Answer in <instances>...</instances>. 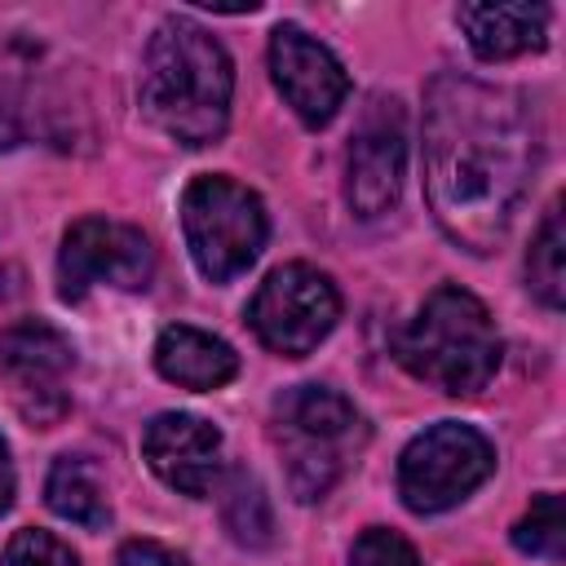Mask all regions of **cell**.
Here are the masks:
<instances>
[{"mask_svg":"<svg viewBox=\"0 0 566 566\" xmlns=\"http://www.w3.org/2000/svg\"><path fill=\"white\" fill-rule=\"evenodd\" d=\"M535 172V133L509 88L438 75L424 97V195L469 252H491L522 208Z\"/></svg>","mask_w":566,"mask_h":566,"instance_id":"obj_1","label":"cell"},{"mask_svg":"<svg viewBox=\"0 0 566 566\" xmlns=\"http://www.w3.org/2000/svg\"><path fill=\"white\" fill-rule=\"evenodd\" d=\"M234 66L212 31L190 18H168L142 66V111L181 146H212L226 133Z\"/></svg>","mask_w":566,"mask_h":566,"instance_id":"obj_2","label":"cell"},{"mask_svg":"<svg viewBox=\"0 0 566 566\" xmlns=\"http://www.w3.org/2000/svg\"><path fill=\"white\" fill-rule=\"evenodd\" d=\"M398 363L442 394H478L500 367V332L473 292L438 287L398 336Z\"/></svg>","mask_w":566,"mask_h":566,"instance_id":"obj_3","label":"cell"},{"mask_svg":"<svg viewBox=\"0 0 566 566\" xmlns=\"http://www.w3.org/2000/svg\"><path fill=\"white\" fill-rule=\"evenodd\" d=\"M274 442L287 460L296 500H318L367 442V424L349 398L323 385H296L274 402Z\"/></svg>","mask_w":566,"mask_h":566,"instance_id":"obj_4","label":"cell"},{"mask_svg":"<svg viewBox=\"0 0 566 566\" xmlns=\"http://www.w3.org/2000/svg\"><path fill=\"white\" fill-rule=\"evenodd\" d=\"M186 248L203 279L230 283L265 248V208L261 199L230 177H195L181 195Z\"/></svg>","mask_w":566,"mask_h":566,"instance_id":"obj_5","label":"cell"},{"mask_svg":"<svg viewBox=\"0 0 566 566\" xmlns=\"http://www.w3.org/2000/svg\"><path fill=\"white\" fill-rule=\"evenodd\" d=\"M495 469L491 442L460 420L429 424L416 433L398 460V495L411 513H442L473 495Z\"/></svg>","mask_w":566,"mask_h":566,"instance_id":"obj_6","label":"cell"},{"mask_svg":"<svg viewBox=\"0 0 566 566\" xmlns=\"http://www.w3.org/2000/svg\"><path fill=\"white\" fill-rule=\"evenodd\" d=\"M336 318H340V296H336L332 279L305 261L270 270L248 305L252 332L261 336L265 349H274L283 358L310 354L336 327Z\"/></svg>","mask_w":566,"mask_h":566,"instance_id":"obj_7","label":"cell"},{"mask_svg":"<svg viewBox=\"0 0 566 566\" xmlns=\"http://www.w3.org/2000/svg\"><path fill=\"white\" fill-rule=\"evenodd\" d=\"M155 274V252L150 239L124 221L111 217H84L66 230L62 252H57V292L66 301H80L88 287L111 283V287H146Z\"/></svg>","mask_w":566,"mask_h":566,"instance_id":"obj_8","label":"cell"},{"mask_svg":"<svg viewBox=\"0 0 566 566\" xmlns=\"http://www.w3.org/2000/svg\"><path fill=\"white\" fill-rule=\"evenodd\" d=\"M407 177V133H402V106L394 97H376L345 155V199L354 217H380L398 203Z\"/></svg>","mask_w":566,"mask_h":566,"instance_id":"obj_9","label":"cell"},{"mask_svg":"<svg viewBox=\"0 0 566 566\" xmlns=\"http://www.w3.org/2000/svg\"><path fill=\"white\" fill-rule=\"evenodd\" d=\"M0 363L13 380V398H18V411L49 429L62 411H66V394H62V376L75 367V349L71 340L40 323V318H27L18 327H9L0 336Z\"/></svg>","mask_w":566,"mask_h":566,"instance_id":"obj_10","label":"cell"},{"mask_svg":"<svg viewBox=\"0 0 566 566\" xmlns=\"http://www.w3.org/2000/svg\"><path fill=\"white\" fill-rule=\"evenodd\" d=\"M270 71H274V84H279L283 102L314 128L327 124L340 111L345 93H349L345 66L332 57L327 44H318L296 22L274 27V35H270Z\"/></svg>","mask_w":566,"mask_h":566,"instance_id":"obj_11","label":"cell"},{"mask_svg":"<svg viewBox=\"0 0 566 566\" xmlns=\"http://www.w3.org/2000/svg\"><path fill=\"white\" fill-rule=\"evenodd\" d=\"M146 464L155 478L181 495H208L221 473V433L186 411H164L146 424L142 438Z\"/></svg>","mask_w":566,"mask_h":566,"instance_id":"obj_12","label":"cell"},{"mask_svg":"<svg viewBox=\"0 0 566 566\" xmlns=\"http://www.w3.org/2000/svg\"><path fill=\"white\" fill-rule=\"evenodd\" d=\"M155 367H159L164 380L203 394V389H221L239 376V354L212 332L172 323L155 340Z\"/></svg>","mask_w":566,"mask_h":566,"instance_id":"obj_13","label":"cell"},{"mask_svg":"<svg viewBox=\"0 0 566 566\" xmlns=\"http://www.w3.org/2000/svg\"><path fill=\"white\" fill-rule=\"evenodd\" d=\"M460 27L469 35V49L482 62H504L531 49H544L548 35V9L544 4H460Z\"/></svg>","mask_w":566,"mask_h":566,"instance_id":"obj_14","label":"cell"},{"mask_svg":"<svg viewBox=\"0 0 566 566\" xmlns=\"http://www.w3.org/2000/svg\"><path fill=\"white\" fill-rule=\"evenodd\" d=\"M44 495H49V509L75 526H88V531H102L111 522V504H106V491L97 482V473L75 460V455H62L53 469H49V482H44Z\"/></svg>","mask_w":566,"mask_h":566,"instance_id":"obj_15","label":"cell"},{"mask_svg":"<svg viewBox=\"0 0 566 566\" xmlns=\"http://www.w3.org/2000/svg\"><path fill=\"white\" fill-rule=\"evenodd\" d=\"M526 283L548 310H562V301H566V234H562V208L557 203L548 208V217L531 243Z\"/></svg>","mask_w":566,"mask_h":566,"instance_id":"obj_16","label":"cell"},{"mask_svg":"<svg viewBox=\"0 0 566 566\" xmlns=\"http://www.w3.org/2000/svg\"><path fill=\"white\" fill-rule=\"evenodd\" d=\"M221 513H226V526H230V535H234L239 544H248V548L270 544L274 517H270V500L261 495L256 478L234 473L230 486H226V504H221Z\"/></svg>","mask_w":566,"mask_h":566,"instance_id":"obj_17","label":"cell"},{"mask_svg":"<svg viewBox=\"0 0 566 566\" xmlns=\"http://www.w3.org/2000/svg\"><path fill=\"white\" fill-rule=\"evenodd\" d=\"M513 544L531 557H544V562H562L566 553V509H562V495L544 491L531 500L526 517L513 526Z\"/></svg>","mask_w":566,"mask_h":566,"instance_id":"obj_18","label":"cell"},{"mask_svg":"<svg viewBox=\"0 0 566 566\" xmlns=\"http://www.w3.org/2000/svg\"><path fill=\"white\" fill-rule=\"evenodd\" d=\"M4 566H75L71 544H62L53 531H18L4 548Z\"/></svg>","mask_w":566,"mask_h":566,"instance_id":"obj_19","label":"cell"},{"mask_svg":"<svg viewBox=\"0 0 566 566\" xmlns=\"http://www.w3.org/2000/svg\"><path fill=\"white\" fill-rule=\"evenodd\" d=\"M349 566H420L416 548L398 535V531H385V526H371L354 539V553H349Z\"/></svg>","mask_w":566,"mask_h":566,"instance_id":"obj_20","label":"cell"},{"mask_svg":"<svg viewBox=\"0 0 566 566\" xmlns=\"http://www.w3.org/2000/svg\"><path fill=\"white\" fill-rule=\"evenodd\" d=\"M115 566H186V557H177L172 548L155 544V539H128L115 557Z\"/></svg>","mask_w":566,"mask_h":566,"instance_id":"obj_21","label":"cell"},{"mask_svg":"<svg viewBox=\"0 0 566 566\" xmlns=\"http://www.w3.org/2000/svg\"><path fill=\"white\" fill-rule=\"evenodd\" d=\"M13 504V460H9V447L0 438V513Z\"/></svg>","mask_w":566,"mask_h":566,"instance_id":"obj_22","label":"cell"}]
</instances>
